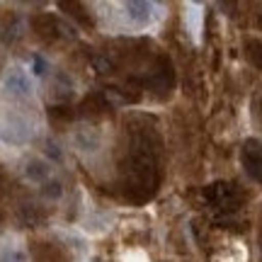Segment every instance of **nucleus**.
<instances>
[{"instance_id":"obj_1","label":"nucleus","mask_w":262,"mask_h":262,"mask_svg":"<svg viewBox=\"0 0 262 262\" xmlns=\"http://www.w3.org/2000/svg\"><path fill=\"white\" fill-rule=\"evenodd\" d=\"M158 141L150 136L148 131L143 134H134L131 146L126 150V160L122 165L124 175V187L129 189V194L136 202L148 199L156 187H158Z\"/></svg>"},{"instance_id":"obj_2","label":"nucleus","mask_w":262,"mask_h":262,"mask_svg":"<svg viewBox=\"0 0 262 262\" xmlns=\"http://www.w3.org/2000/svg\"><path fill=\"white\" fill-rule=\"evenodd\" d=\"M204 196L209 204H214L219 209V214H235L241 204H243V194L228 185V182H214L204 189Z\"/></svg>"},{"instance_id":"obj_3","label":"nucleus","mask_w":262,"mask_h":262,"mask_svg":"<svg viewBox=\"0 0 262 262\" xmlns=\"http://www.w3.org/2000/svg\"><path fill=\"white\" fill-rule=\"evenodd\" d=\"M245 172L262 185V141L257 139H248L243 143V153H241Z\"/></svg>"},{"instance_id":"obj_4","label":"nucleus","mask_w":262,"mask_h":262,"mask_svg":"<svg viewBox=\"0 0 262 262\" xmlns=\"http://www.w3.org/2000/svg\"><path fill=\"white\" fill-rule=\"evenodd\" d=\"M32 27H34V32H37L44 41L58 39V32H63L66 37H71V29L66 27V25H61L54 15H37V17L32 19Z\"/></svg>"},{"instance_id":"obj_5","label":"nucleus","mask_w":262,"mask_h":262,"mask_svg":"<svg viewBox=\"0 0 262 262\" xmlns=\"http://www.w3.org/2000/svg\"><path fill=\"white\" fill-rule=\"evenodd\" d=\"M146 85L153 88V90H170V85H172V66H170V61L165 56L158 58V63L150 71Z\"/></svg>"},{"instance_id":"obj_6","label":"nucleus","mask_w":262,"mask_h":262,"mask_svg":"<svg viewBox=\"0 0 262 262\" xmlns=\"http://www.w3.org/2000/svg\"><path fill=\"white\" fill-rule=\"evenodd\" d=\"M5 90L10 95H17V97H25V95L32 93V83H29V75L25 71H10V75L5 78Z\"/></svg>"},{"instance_id":"obj_7","label":"nucleus","mask_w":262,"mask_h":262,"mask_svg":"<svg viewBox=\"0 0 262 262\" xmlns=\"http://www.w3.org/2000/svg\"><path fill=\"white\" fill-rule=\"evenodd\" d=\"M19 219H22L27 226H37V224H41V221L47 219V211H44L39 204L25 202V204L19 206Z\"/></svg>"},{"instance_id":"obj_8","label":"nucleus","mask_w":262,"mask_h":262,"mask_svg":"<svg viewBox=\"0 0 262 262\" xmlns=\"http://www.w3.org/2000/svg\"><path fill=\"white\" fill-rule=\"evenodd\" d=\"M126 10H129V17L134 19V22H139V25H143V22L150 19V5L143 3V0H131V3H126Z\"/></svg>"},{"instance_id":"obj_9","label":"nucleus","mask_w":262,"mask_h":262,"mask_svg":"<svg viewBox=\"0 0 262 262\" xmlns=\"http://www.w3.org/2000/svg\"><path fill=\"white\" fill-rule=\"evenodd\" d=\"M25 172H27L29 180H34V182H47L49 180V165L44 163V160H29L27 168H25Z\"/></svg>"},{"instance_id":"obj_10","label":"nucleus","mask_w":262,"mask_h":262,"mask_svg":"<svg viewBox=\"0 0 262 262\" xmlns=\"http://www.w3.org/2000/svg\"><path fill=\"white\" fill-rule=\"evenodd\" d=\"M37 262H66V257L61 255V250H58V248L41 243V248L37 250Z\"/></svg>"},{"instance_id":"obj_11","label":"nucleus","mask_w":262,"mask_h":262,"mask_svg":"<svg viewBox=\"0 0 262 262\" xmlns=\"http://www.w3.org/2000/svg\"><path fill=\"white\" fill-rule=\"evenodd\" d=\"M49 117H51V122H68L75 117V112L68 104H54V107H49Z\"/></svg>"},{"instance_id":"obj_12","label":"nucleus","mask_w":262,"mask_h":262,"mask_svg":"<svg viewBox=\"0 0 262 262\" xmlns=\"http://www.w3.org/2000/svg\"><path fill=\"white\" fill-rule=\"evenodd\" d=\"M61 8L71 10V15H73V17H78V19H80V22H83V25H85V27H90V25H93V19L88 17V15H85V8H83V5H80V3H61Z\"/></svg>"},{"instance_id":"obj_13","label":"nucleus","mask_w":262,"mask_h":262,"mask_svg":"<svg viewBox=\"0 0 262 262\" xmlns=\"http://www.w3.org/2000/svg\"><path fill=\"white\" fill-rule=\"evenodd\" d=\"M41 192H44L47 196H51V199H56V196H61L63 189H61V182H58V180H47L44 187H41Z\"/></svg>"},{"instance_id":"obj_14","label":"nucleus","mask_w":262,"mask_h":262,"mask_svg":"<svg viewBox=\"0 0 262 262\" xmlns=\"http://www.w3.org/2000/svg\"><path fill=\"white\" fill-rule=\"evenodd\" d=\"M248 51H250V58L257 68H262V41H248Z\"/></svg>"},{"instance_id":"obj_15","label":"nucleus","mask_w":262,"mask_h":262,"mask_svg":"<svg viewBox=\"0 0 262 262\" xmlns=\"http://www.w3.org/2000/svg\"><path fill=\"white\" fill-rule=\"evenodd\" d=\"M0 262H27V255L22 250H5L0 255Z\"/></svg>"},{"instance_id":"obj_16","label":"nucleus","mask_w":262,"mask_h":262,"mask_svg":"<svg viewBox=\"0 0 262 262\" xmlns=\"http://www.w3.org/2000/svg\"><path fill=\"white\" fill-rule=\"evenodd\" d=\"M47 61H44V56H39V54H34L32 56V71H34V75H44L47 73Z\"/></svg>"},{"instance_id":"obj_17","label":"nucleus","mask_w":262,"mask_h":262,"mask_svg":"<svg viewBox=\"0 0 262 262\" xmlns=\"http://www.w3.org/2000/svg\"><path fill=\"white\" fill-rule=\"evenodd\" d=\"M5 192H8V187H5V182H3V178H0V202H3V196H5Z\"/></svg>"},{"instance_id":"obj_18","label":"nucleus","mask_w":262,"mask_h":262,"mask_svg":"<svg viewBox=\"0 0 262 262\" xmlns=\"http://www.w3.org/2000/svg\"><path fill=\"white\" fill-rule=\"evenodd\" d=\"M257 107H260V114H262V97H260V100H257Z\"/></svg>"},{"instance_id":"obj_19","label":"nucleus","mask_w":262,"mask_h":262,"mask_svg":"<svg viewBox=\"0 0 262 262\" xmlns=\"http://www.w3.org/2000/svg\"><path fill=\"white\" fill-rule=\"evenodd\" d=\"M3 219H5V214H3V211H0V224H3Z\"/></svg>"}]
</instances>
